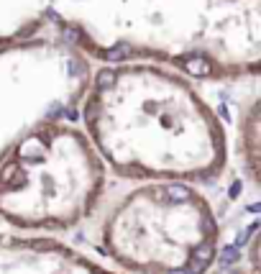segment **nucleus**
Masks as SVG:
<instances>
[{
	"label": "nucleus",
	"mask_w": 261,
	"mask_h": 274,
	"mask_svg": "<svg viewBox=\"0 0 261 274\" xmlns=\"http://www.w3.org/2000/svg\"><path fill=\"white\" fill-rule=\"evenodd\" d=\"M184 70L189 72V75H195V77H205V75H210V62L207 59H202V57H187L184 59Z\"/></svg>",
	"instance_id": "nucleus-2"
},
{
	"label": "nucleus",
	"mask_w": 261,
	"mask_h": 274,
	"mask_svg": "<svg viewBox=\"0 0 261 274\" xmlns=\"http://www.w3.org/2000/svg\"><path fill=\"white\" fill-rule=\"evenodd\" d=\"M131 54H133V49L126 47V44H121V47L108 49V52H105V59H110V62H121V59H126V57H131Z\"/></svg>",
	"instance_id": "nucleus-3"
},
{
	"label": "nucleus",
	"mask_w": 261,
	"mask_h": 274,
	"mask_svg": "<svg viewBox=\"0 0 261 274\" xmlns=\"http://www.w3.org/2000/svg\"><path fill=\"white\" fill-rule=\"evenodd\" d=\"M0 274H103L77 269L72 256L54 241H6L0 246Z\"/></svg>",
	"instance_id": "nucleus-1"
},
{
	"label": "nucleus",
	"mask_w": 261,
	"mask_h": 274,
	"mask_svg": "<svg viewBox=\"0 0 261 274\" xmlns=\"http://www.w3.org/2000/svg\"><path fill=\"white\" fill-rule=\"evenodd\" d=\"M113 82H115V72H110V70L98 72V85H100V87H110Z\"/></svg>",
	"instance_id": "nucleus-4"
}]
</instances>
